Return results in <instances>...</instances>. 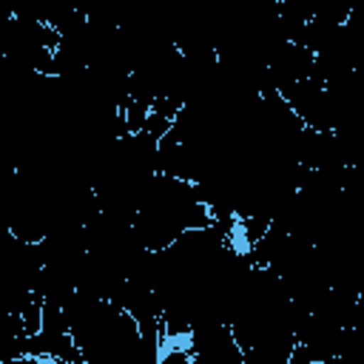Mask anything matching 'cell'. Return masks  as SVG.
Returning <instances> with one entry per match:
<instances>
[{
  "mask_svg": "<svg viewBox=\"0 0 364 364\" xmlns=\"http://www.w3.org/2000/svg\"><path fill=\"white\" fill-rule=\"evenodd\" d=\"M3 364H54V361L43 358V355H34V353H26V355H17V358H11V361H3Z\"/></svg>",
  "mask_w": 364,
  "mask_h": 364,
  "instance_id": "cell-1",
  "label": "cell"
}]
</instances>
